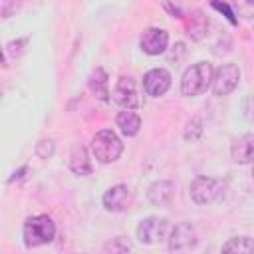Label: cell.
I'll use <instances>...</instances> for the list:
<instances>
[{
  "label": "cell",
  "mask_w": 254,
  "mask_h": 254,
  "mask_svg": "<svg viewBox=\"0 0 254 254\" xmlns=\"http://www.w3.org/2000/svg\"><path fill=\"white\" fill-rule=\"evenodd\" d=\"M171 73L165 67H153L143 75V89L149 97H161L171 87Z\"/></svg>",
  "instance_id": "obj_9"
},
{
  "label": "cell",
  "mask_w": 254,
  "mask_h": 254,
  "mask_svg": "<svg viewBox=\"0 0 254 254\" xmlns=\"http://www.w3.org/2000/svg\"><path fill=\"white\" fill-rule=\"evenodd\" d=\"M206 30H208V18L204 16L202 10H192L185 18V32L190 40L200 42L206 36Z\"/></svg>",
  "instance_id": "obj_15"
},
{
  "label": "cell",
  "mask_w": 254,
  "mask_h": 254,
  "mask_svg": "<svg viewBox=\"0 0 254 254\" xmlns=\"http://www.w3.org/2000/svg\"><path fill=\"white\" fill-rule=\"evenodd\" d=\"M189 194L196 204H212L224 196V183L214 177L198 175L189 187Z\"/></svg>",
  "instance_id": "obj_4"
},
{
  "label": "cell",
  "mask_w": 254,
  "mask_h": 254,
  "mask_svg": "<svg viewBox=\"0 0 254 254\" xmlns=\"http://www.w3.org/2000/svg\"><path fill=\"white\" fill-rule=\"evenodd\" d=\"M69 169L73 175H79V177H87L91 173V161H89V155H87V149L77 143L73 145L71 149V155H69Z\"/></svg>",
  "instance_id": "obj_16"
},
{
  "label": "cell",
  "mask_w": 254,
  "mask_h": 254,
  "mask_svg": "<svg viewBox=\"0 0 254 254\" xmlns=\"http://www.w3.org/2000/svg\"><path fill=\"white\" fill-rule=\"evenodd\" d=\"M101 202H103L105 210H109V212H121L131 202V189L127 185H123V183L113 185V187H109L103 192Z\"/></svg>",
  "instance_id": "obj_11"
},
{
  "label": "cell",
  "mask_w": 254,
  "mask_h": 254,
  "mask_svg": "<svg viewBox=\"0 0 254 254\" xmlns=\"http://www.w3.org/2000/svg\"><path fill=\"white\" fill-rule=\"evenodd\" d=\"M240 83V67L236 64H222L220 67H216L212 71V91L214 95L222 97V95H228L232 93Z\"/></svg>",
  "instance_id": "obj_6"
},
{
  "label": "cell",
  "mask_w": 254,
  "mask_h": 254,
  "mask_svg": "<svg viewBox=\"0 0 254 254\" xmlns=\"http://www.w3.org/2000/svg\"><path fill=\"white\" fill-rule=\"evenodd\" d=\"M117 121V127L119 131L125 135V137H135L139 131H141V117L133 111V109H123L117 113L115 117Z\"/></svg>",
  "instance_id": "obj_17"
},
{
  "label": "cell",
  "mask_w": 254,
  "mask_h": 254,
  "mask_svg": "<svg viewBox=\"0 0 254 254\" xmlns=\"http://www.w3.org/2000/svg\"><path fill=\"white\" fill-rule=\"evenodd\" d=\"M54 236H56V222L48 214H36L24 222V244L28 248L50 244Z\"/></svg>",
  "instance_id": "obj_2"
},
{
  "label": "cell",
  "mask_w": 254,
  "mask_h": 254,
  "mask_svg": "<svg viewBox=\"0 0 254 254\" xmlns=\"http://www.w3.org/2000/svg\"><path fill=\"white\" fill-rule=\"evenodd\" d=\"M175 196V183L169 179H159L147 189V198L153 206H167Z\"/></svg>",
  "instance_id": "obj_12"
},
{
  "label": "cell",
  "mask_w": 254,
  "mask_h": 254,
  "mask_svg": "<svg viewBox=\"0 0 254 254\" xmlns=\"http://www.w3.org/2000/svg\"><path fill=\"white\" fill-rule=\"evenodd\" d=\"M252 155H254V135L252 133H244L232 141L230 157L236 165H248L252 161Z\"/></svg>",
  "instance_id": "obj_13"
},
{
  "label": "cell",
  "mask_w": 254,
  "mask_h": 254,
  "mask_svg": "<svg viewBox=\"0 0 254 254\" xmlns=\"http://www.w3.org/2000/svg\"><path fill=\"white\" fill-rule=\"evenodd\" d=\"M234 6L240 16H244L248 20L254 16V0H234Z\"/></svg>",
  "instance_id": "obj_22"
},
{
  "label": "cell",
  "mask_w": 254,
  "mask_h": 254,
  "mask_svg": "<svg viewBox=\"0 0 254 254\" xmlns=\"http://www.w3.org/2000/svg\"><path fill=\"white\" fill-rule=\"evenodd\" d=\"M54 151H56V143H54V139H42L38 145H36V155L40 157V159H52V155H54Z\"/></svg>",
  "instance_id": "obj_21"
},
{
  "label": "cell",
  "mask_w": 254,
  "mask_h": 254,
  "mask_svg": "<svg viewBox=\"0 0 254 254\" xmlns=\"http://www.w3.org/2000/svg\"><path fill=\"white\" fill-rule=\"evenodd\" d=\"M173 48H175V50L169 54V60H171V62H179V60H181V56L185 54V44H183V42H179V44H175Z\"/></svg>",
  "instance_id": "obj_24"
},
{
  "label": "cell",
  "mask_w": 254,
  "mask_h": 254,
  "mask_svg": "<svg viewBox=\"0 0 254 254\" xmlns=\"http://www.w3.org/2000/svg\"><path fill=\"white\" fill-rule=\"evenodd\" d=\"M113 101L123 109H137L141 105V97L137 91V83L131 75H121L113 87Z\"/></svg>",
  "instance_id": "obj_7"
},
{
  "label": "cell",
  "mask_w": 254,
  "mask_h": 254,
  "mask_svg": "<svg viewBox=\"0 0 254 254\" xmlns=\"http://www.w3.org/2000/svg\"><path fill=\"white\" fill-rule=\"evenodd\" d=\"M200 135H202V119H200V117H192V119L189 121V125H187L185 139L192 143V141H196Z\"/></svg>",
  "instance_id": "obj_20"
},
{
  "label": "cell",
  "mask_w": 254,
  "mask_h": 254,
  "mask_svg": "<svg viewBox=\"0 0 254 254\" xmlns=\"http://www.w3.org/2000/svg\"><path fill=\"white\" fill-rule=\"evenodd\" d=\"M131 248L133 246H131V242L125 236H115L109 242H105V246H103V250L111 252V254H123V252H129Z\"/></svg>",
  "instance_id": "obj_19"
},
{
  "label": "cell",
  "mask_w": 254,
  "mask_h": 254,
  "mask_svg": "<svg viewBox=\"0 0 254 254\" xmlns=\"http://www.w3.org/2000/svg\"><path fill=\"white\" fill-rule=\"evenodd\" d=\"M139 46L147 56H159L169 46V32L163 28H147L139 38Z\"/></svg>",
  "instance_id": "obj_10"
},
{
  "label": "cell",
  "mask_w": 254,
  "mask_h": 254,
  "mask_svg": "<svg viewBox=\"0 0 254 254\" xmlns=\"http://www.w3.org/2000/svg\"><path fill=\"white\" fill-rule=\"evenodd\" d=\"M169 230H171V226H169L167 218L147 216V218L139 220V224H137V238L143 244H157V242L167 240Z\"/></svg>",
  "instance_id": "obj_5"
},
{
  "label": "cell",
  "mask_w": 254,
  "mask_h": 254,
  "mask_svg": "<svg viewBox=\"0 0 254 254\" xmlns=\"http://www.w3.org/2000/svg\"><path fill=\"white\" fill-rule=\"evenodd\" d=\"M91 153L93 157L103 163V165H109V163H115L121 153H123V143L121 139L115 135V131L111 129H101L97 131L93 137H91Z\"/></svg>",
  "instance_id": "obj_3"
},
{
  "label": "cell",
  "mask_w": 254,
  "mask_h": 254,
  "mask_svg": "<svg viewBox=\"0 0 254 254\" xmlns=\"http://www.w3.org/2000/svg\"><path fill=\"white\" fill-rule=\"evenodd\" d=\"M254 248L250 236H234L228 242L222 244V252H238V254H250Z\"/></svg>",
  "instance_id": "obj_18"
},
{
  "label": "cell",
  "mask_w": 254,
  "mask_h": 254,
  "mask_svg": "<svg viewBox=\"0 0 254 254\" xmlns=\"http://www.w3.org/2000/svg\"><path fill=\"white\" fill-rule=\"evenodd\" d=\"M210 6H212V8H216L218 12H224V16L228 18V22H230V24H238V20L234 18V12L230 10V6H228V4H224V2H220V0H212V2H210Z\"/></svg>",
  "instance_id": "obj_23"
},
{
  "label": "cell",
  "mask_w": 254,
  "mask_h": 254,
  "mask_svg": "<svg viewBox=\"0 0 254 254\" xmlns=\"http://www.w3.org/2000/svg\"><path fill=\"white\" fill-rule=\"evenodd\" d=\"M167 244L171 252H183L190 250L196 244V230L190 222H179L175 224L167 234Z\"/></svg>",
  "instance_id": "obj_8"
},
{
  "label": "cell",
  "mask_w": 254,
  "mask_h": 254,
  "mask_svg": "<svg viewBox=\"0 0 254 254\" xmlns=\"http://www.w3.org/2000/svg\"><path fill=\"white\" fill-rule=\"evenodd\" d=\"M212 64L210 62H196L189 65L181 77V93L185 97H196L202 95L212 81Z\"/></svg>",
  "instance_id": "obj_1"
},
{
  "label": "cell",
  "mask_w": 254,
  "mask_h": 254,
  "mask_svg": "<svg viewBox=\"0 0 254 254\" xmlns=\"http://www.w3.org/2000/svg\"><path fill=\"white\" fill-rule=\"evenodd\" d=\"M87 85H89V91L93 93L95 99H99L101 103H109V77H107V71L103 67H95L91 73H89V79H87Z\"/></svg>",
  "instance_id": "obj_14"
},
{
  "label": "cell",
  "mask_w": 254,
  "mask_h": 254,
  "mask_svg": "<svg viewBox=\"0 0 254 254\" xmlns=\"http://www.w3.org/2000/svg\"><path fill=\"white\" fill-rule=\"evenodd\" d=\"M0 64H4V56H2V50H0Z\"/></svg>",
  "instance_id": "obj_25"
}]
</instances>
